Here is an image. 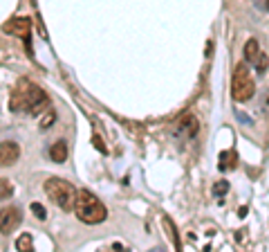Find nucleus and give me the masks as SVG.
Listing matches in <instances>:
<instances>
[{
    "mask_svg": "<svg viewBox=\"0 0 269 252\" xmlns=\"http://www.w3.org/2000/svg\"><path fill=\"white\" fill-rule=\"evenodd\" d=\"M2 32L11 34V36H18V38H27L32 34V18L29 16H14L2 25Z\"/></svg>",
    "mask_w": 269,
    "mask_h": 252,
    "instance_id": "obj_6",
    "label": "nucleus"
},
{
    "mask_svg": "<svg viewBox=\"0 0 269 252\" xmlns=\"http://www.w3.org/2000/svg\"><path fill=\"white\" fill-rule=\"evenodd\" d=\"M43 189H45V194H48L49 200H52L56 207H61V209H74L76 189H74L72 185L68 183V180L52 176V178H48V180H45Z\"/></svg>",
    "mask_w": 269,
    "mask_h": 252,
    "instance_id": "obj_3",
    "label": "nucleus"
},
{
    "mask_svg": "<svg viewBox=\"0 0 269 252\" xmlns=\"http://www.w3.org/2000/svg\"><path fill=\"white\" fill-rule=\"evenodd\" d=\"M74 214L81 223L85 225H99L103 223L108 216L106 205L101 203L97 196H92L90 192H76V200H74Z\"/></svg>",
    "mask_w": 269,
    "mask_h": 252,
    "instance_id": "obj_2",
    "label": "nucleus"
},
{
    "mask_svg": "<svg viewBox=\"0 0 269 252\" xmlns=\"http://www.w3.org/2000/svg\"><path fill=\"white\" fill-rule=\"evenodd\" d=\"M49 158H52L54 162H65V158H68V144H65L63 140H56L52 146H49Z\"/></svg>",
    "mask_w": 269,
    "mask_h": 252,
    "instance_id": "obj_11",
    "label": "nucleus"
},
{
    "mask_svg": "<svg viewBox=\"0 0 269 252\" xmlns=\"http://www.w3.org/2000/svg\"><path fill=\"white\" fill-rule=\"evenodd\" d=\"M265 9H267V11H269V0H265Z\"/></svg>",
    "mask_w": 269,
    "mask_h": 252,
    "instance_id": "obj_17",
    "label": "nucleus"
},
{
    "mask_svg": "<svg viewBox=\"0 0 269 252\" xmlns=\"http://www.w3.org/2000/svg\"><path fill=\"white\" fill-rule=\"evenodd\" d=\"M11 194H14V185H11L7 178H0V203L5 198H9Z\"/></svg>",
    "mask_w": 269,
    "mask_h": 252,
    "instance_id": "obj_12",
    "label": "nucleus"
},
{
    "mask_svg": "<svg viewBox=\"0 0 269 252\" xmlns=\"http://www.w3.org/2000/svg\"><path fill=\"white\" fill-rule=\"evenodd\" d=\"M45 104H48V95L34 81L21 79L11 88L9 111H14V113H38Z\"/></svg>",
    "mask_w": 269,
    "mask_h": 252,
    "instance_id": "obj_1",
    "label": "nucleus"
},
{
    "mask_svg": "<svg viewBox=\"0 0 269 252\" xmlns=\"http://www.w3.org/2000/svg\"><path fill=\"white\" fill-rule=\"evenodd\" d=\"M227 189H229V183H227V180H220V183L213 187V194H216V196H220V194H227Z\"/></svg>",
    "mask_w": 269,
    "mask_h": 252,
    "instance_id": "obj_16",
    "label": "nucleus"
},
{
    "mask_svg": "<svg viewBox=\"0 0 269 252\" xmlns=\"http://www.w3.org/2000/svg\"><path fill=\"white\" fill-rule=\"evenodd\" d=\"M245 61L247 63H251L253 68H256V72H260V75H265L269 68V59L267 54L260 50V45L253 41V38H249L247 45H245Z\"/></svg>",
    "mask_w": 269,
    "mask_h": 252,
    "instance_id": "obj_5",
    "label": "nucleus"
},
{
    "mask_svg": "<svg viewBox=\"0 0 269 252\" xmlns=\"http://www.w3.org/2000/svg\"><path fill=\"white\" fill-rule=\"evenodd\" d=\"M164 227H166V230H169V234L173 236V243H175V248H177V250H179V248H182V243H179L177 234H175V225H173V223H171L169 219H164Z\"/></svg>",
    "mask_w": 269,
    "mask_h": 252,
    "instance_id": "obj_14",
    "label": "nucleus"
},
{
    "mask_svg": "<svg viewBox=\"0 0 269 252\" xmlns=\"http://www.w3.org/2000/svg\"><path fill=\"white\" fill-rule=\"evenodd\" d=\"M32 212H34V216H36L38 221H45V219H48V212H45V207H43L41 203H32Z\"/></svg>",
    "mask_w": 269,
    "mask_h": 252,
    "instance_id": "obj_15",
    "label": "nucleus"
},
{
    "mask_svg": "<svg viewBox=\"0 0 269 252\" xmlns=\"http://www.w3.org/2000/svg\"><path fill=\"white\" fill-rule=\"evenodd\" d=\"M256 92V84L251 79L247 63H238L233 70V79H231V95L236 102H249Z\"/></svg>",
    "mask_w": 269,
    "mask_h": 252,
    "instance_id": "obj_4",
    "label": "nucleus"
},
{
    "mask_svg": "<svg viewBox=\"0 0 269 252\" xmlns=\"http://www.w3.org/2000/svg\"><path fill=\"white\" fill-rule=\"evenodd\" d=\"M197 131H200V124H197V119L193 117V115H182V117L175 122V135L182 140L196 138Z\"/></svg>",
    "mask_w": 269,
    "mask_h": 252,
    "instance_id": "obj_8",
    "label": "nucleus"
},
{
    "mask_svg": "<svg viewBox=\"0 0 269 252\" xmlns=\"http://www.w3.org/2000/svg\"><path fill=\"white\" fill-rule=\"evenodd\" d=\"M18 158H21V146H18L16 142H11V140L0 142V167L16 165Z\"/></svg>",
    "mask_w": 269,
    "mask_h": 252,
    "instance_id": "obj_9",
    "label": "nucleus"
},
{
    "mask_svg": "<svg viewBox=\"0 0 269 252\" xmlns=\"http://www.w3.org/2000/svg\"><path fill=\"white\" fill-rule=\"evenodd\" d=\"M23 221V212L21 207H2L0 209V232L2 234H9V232H14L18 225H21Z\"/></svg>",
    "mask_w": 269,
    "mask_h": 252,
    "instance_id": "obj_7",
    "label": "nucleus"
},
{
    "mask_svg": "<svg viewBox=\"0 0 269 252\" xmlns=\"http://www.w3.org/2000/svg\"><path fill=\"white\" fill-rule=\"evenodd\" d=\"M238 167V153L236 151H222L220 153V162H218V169L220 171H231Z\"/></svg>",
    "mask_w": 269,
    "mask_h": 252,
    "instance_id": "obj_10",
    "label": "nucleus"
},
{
    "mask_svg": "<svg viewBox=\"0 0 269 252\" xmlns=\"http://www.w3.org/2000/svg\"><path fill=\"white\" fill-rule=\"evenodd\" d=\"M16 248H18V250H21V252L34 250V239H32V236H29V234H23L21 239H18V241H16Z\"/></svg>",
    "mask_w": 269,
    "mask_h": 252,
    "instance_id": "obj_13",
    "label": "nucleus"
}]
</instances>
